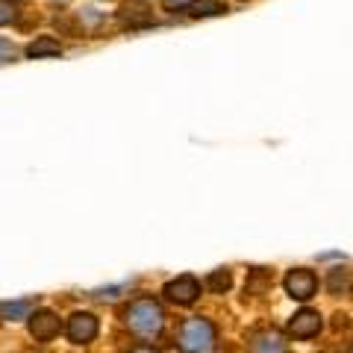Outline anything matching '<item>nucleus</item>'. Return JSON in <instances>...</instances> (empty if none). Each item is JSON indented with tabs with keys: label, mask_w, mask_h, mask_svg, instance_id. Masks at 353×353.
Masks as SVG:
<instances>
[{
	"label": "nucleus",
	"mask_w": 353,
	"mask_h": 353,
	"mask_svg": "<svg viewBox=\"0 0 353 353\" xmlns=\"http://www.w3.org/2000/svg\"><path fill=\"white\" fill-rule=\"evenodd\" d=\"M9 59H15V48L0 39V62H9Z\"/></svg>",
	"instance_id": "f3484780"
},
{
	"label": "nucleus",
	"mask_w": 353,
	"mask_h": 353,
	"mask_svg": "<svg viewBox=\"0 0 353 353\" xmlns=\"http://www.w3.org/2000/svg\"><path fill=\"white\" fill-rule=\"evenodd\" d=\"M121 18L130 21L132 27L150 24V15H148V9H145V6H124V9H121Z\"/></svg>",
	"instance_id": "ddd939ff"
},
{
	"label": "nucleus",
	"mask_w": 353,
	"mask_h": 353,
	"mask_svg": "<svg viewBox=\"0 0 353 353\" xmlns=\"http://www.w3.org/2000/svg\"><path fill=\"white\" fill-rule=\"evenodd\" d=\"M285 330H289V336L306 341V339H315L324 330V318L318 312H312V309H301V312H294L289 318V327Z\"/></svg>",
	"instance_id": "39448f33"
},
{
	"label": "nucleus",
	"mask_w": 353,
	"mask_h": 353,
	"mask_svg": "<svg viewBox=\"0 0 353 353\" xmlns=\"http://www.w3.org/2000/svg\"><path fill=\"white\" fill-rule=\"evenodd\" d=\"M230 283H233V277H230V271L227 268H221V271H212L206 277V289L209 292H215V294H224L230 289Z\"/></svg>",
	"instance_id": "9b49d317"
},
{
	"label": "nucleus",
	"mask_w": 353,
	"mask_h": 353,
	"mask_svg": "<svg viewBox=\"0 0 353 353\" xmlns=\"http://www.w3.org/2000/svg\"><path fill=\"white\" fill-rule=\"evenodd\" d=\"M65 330H68V339L74 345H88V341H94V336H97V318L92 312H74Z\"/></svg>",
	"instance_id": "423d86ee"
},
{
	"label": "nucleus",
	"mask_w": 353,
	"mask_h": 353,
	"mask_svg": "<svg viewBox=\"0 0 353 353\" xmlns=\"http://www.w3.org/2000/svg\"><path fill=\"white\" fill-rule=\"evenodd\" d=\"M176 345H180L183 353H215V345H218L215 324L209 318H189L180 327Z\"/></svg>",
	"instance_id": "f03ea898"
},
{
	"label": "nucleus",
	"mask_w": 353,
	"mask_h": 353,
	"mask_svg": "<svg viewBox=\"0 0 353 353\" xmlns=\"http://www.w3.org/2000/svg\"><path fill=\"white\" fill-rule=\"evenodd\" d=\"M15 15H18V9H15L12 0H0V27H3V24H12Z\"/></svg>",
	"instance_id": "2eb2a0df"
},
{
	"label": "nucleus",
	"mask_w": 353,
	"mask_h": 353,
	"mask_svg": "<svg viewBox=\"0 0 353 353\" xmlns=\"http://www.w3.org/2000/svg\"><path fill=\"white\" fill-rule=\"evenodd\" d=\"M130 353H159V350H153V347H145V345H141V347H132Z\"/></svg>",
	"instance_id": "a211bd4d"
},
{
	"label": "nucleus",
	"mask_w": 353,
	"mask_h": 353,
	"mask_svg": "<svg viewBox=\"0 0 353 353\" xmlns=\"http://www.w3.org/2000/svg\"><path fill=\"white\" fill-rule=\"evenodd\" d=\"M189 9L194 18H212V15H224L227 3H221V0H194Z\"/></svg>",
	"instance_id": "9d476101"
},
{
	"label": "nucleus",
	"mask_w": 353,
	"mask_h": 353,
	"mask_svg": "<svg viewBox=\"0 0 353 353\" xmlns=\"http://www.w3.org/2000/svg\"><path fill=\"white\" fill-rule=\"evenodd\" d=\"M59 318L50 312V309H39V312H32L30 315V333L32 339H39V341H50L53 336H59Z\"/></svg>",
	"instance_id": "0eeeda50"
},
{
	"label": "nucleus",
	"mask_w": 353,
	"mask_h": 353,
	"mask_svg": "<svg viewBox=\"0 0 353 353\" xmlns=\"http://www.w3.org/2000/svg\"><path fill=\"white\" fill-rule=\"evenodd\" d=\"M250 353H289V347H285V341L277 330H265V333L253 336Z\"/></svg>",
	"instance_id": "6e6552de"
},
{
	"label": "nucleus",
	"mask_w": 353,
	"mask_h": 353,
	"mask_svg": "<svg viewBox=\"0 0 353 353\" xmlns=\"http://www.w3.org/2000/svg\"><path fill=\"white\" fill-rule=\"evenodd\" d=\"M165 9H171V12H180V9H189L194 0H162Z\"/></svg>",
	"instance_id": "dca6fc26"
},
{
	"label": "nucleus",
	"mask_w": 353,
	"mask_h": 353,
	"mask_svg": "<svg viewBox=\"0 0 353 353\" xmlns=\"http://www.w3.org/2000/svg\"><path fill=\"white\" fill-rule=\"evenodd\" d=\"M330 292L333 294H339V292H347L350 289V274L347 271H341V268H336L333 274H330Z\"/></svg>",
	"instance_id": "4468645a"
},
{
	"label": "nucleus",
	"mask_w": 353,
	"mask_h": 353,
	"mask_svg": "<svg viewBox=\"0 0 353 353\" xmlns=\"http://www.w3.org/2000/svg\"><path fill=\"white\" fill-rule=\"evenodd\" d=\"M350 353H353V341H350Z\"/></svg>",
	"instance_id": "6ab92c4d"
},
{
	"label": "nucleus",
	"mask_w": 353,
	"mask_h": 353,
	"mask_svg": "<svg viewBox=\"0 0 353 353\" xmlns=\"http://www.w3.org/2000/svg\"><path fill=\"white\" fill-rule=\"evenodd\" d=\"M124 321L130 327V333H136L139 339H157L165 327V309L153 297H136L127 306Z\"/></svg>",
	"instance_id": "f257e3e1"
},
{
	"label": "nucleus",
	"mask_w": 353,
	"mask_h": 353,
	"mask_svg": "<svg viewBox=\"0 0 353 353\" xmlns=\"http://www.w3.org/2000/svg\"><path fill=\"white\" fill-rule=\"evenodd\" d=\"M283 285H285V292H289L292 301H301V303L312 301V297L318 294V277L309 268H292L289 274H285Z\"/></svg>",
	"instance_id": "7ed1b4c3"
},
{
	"label": "nucleus",
	"mask_w": 353,
	"mask_h": 353,
	"mask_svg": "<svg viewBox=\"0 0 353 353\" xmlns=\"http://www.w3.org/2000/svg\"><path fill=\"white\" fill-rule=\"evenodd\" d=\"M201 292H203V285H201V280H197V277H192V274H183V277L171 280L162 289V294L168 297L171 303H176V306H192L197 297H201Z\"/></svg>",
	"instance_id": "20e7f679"
},
{
	"label": "nucleus",
	"mask_w": 353,
	"mask_h": 353,
	"mask_svg": "<svg viewBox=\"0 0 353 353\" xmlns=\"http://www.w3.org/2000/svg\"><path fill=\"white\" fill-rule=\"evenodd\" d=\"M62 48H59V41L57 39H50V36H41L39 41H32L30 48H27V57L30 59H41V57H59Z\"/></svg>",
	"instance_id": "1a4fd4ad"
},
{
	"label": "nucleus",
	"mask_w": 353,
	"mask_h": 353,
	"mask_svg": "<svg viewBox=\"0 0 353 353\" xmlns=\"http://www.w3.org/2000/svg\"><path fill=\"white\" fill-rule=\"evenodd\" d=\"M32 303L30 301H18V303H0V315L3 318H30L32 312Z\"/></svg>",
	"instance_id": "f8f14e48"
}]
</instances>
